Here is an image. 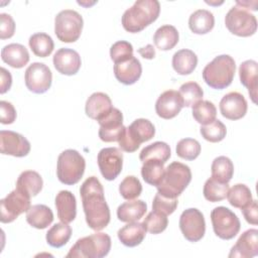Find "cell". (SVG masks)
Wrapping results in <instances>:
<instances>
[{
    "instance_id": "ac0fdd59",
    "label": "cell",
    "mask_w": 258,
    "mask_h": 258,
    "mask_svg": "<svg viewBox=\"0 0 258 258\" xmlns=\"http://www.w3.org/2000/svg\"><path fill=\"white\" fill-rule=\"evenodd\" d=\"M183 107L181 97L177 91L163 92L155 103V112L162 119H172L178 115Z\"/></svg>"
},
{
    "instance_id": "1f68e13d",
    "label": "cell",
    "mask_w": 258,
    "mask_h": 258,
    "mask_svg": "<svg viewBox=\"0 0 258 258\" xmlns=\"http://www.w3.org/2000/svg\"><path fill=\"white\" fill-rule=\"evenodd\" d=\"M179 34L177 29L169 24L160 26L153 35V42L160 50H170L178 42Z\"/></svg>"
},
{
    "instance_id": "7a4b0ae2",
    "label": "cell",
    "mask_w": 258,
    "mask_h": 258,
    "mask_svg": "<svg viewBox=\"0 0 258 258\" xmlns=\"http://www.w3.org/2000/svg\"><path fill=\"white\" fill-rule=\"evenodd\" d=\"M159 13L160 4L157 0H138L123 13L122 25L126 31L137 33L154 22Z\"/></svg>"
},
{
    "instance_id": "4dcf8cb0",
    "label": "cell",
    "mask_w": 258,
    "mask_h": 258,
    "mask_svg": "<svg viewBox=\"0 0 258 258\" xmlns=\"http://www.w3.org/2000/svg\"><path fill=\"white\" fill-rule=\"evenodd\" d=\"M27 223L36 229H45L53 221L52 211L45 205H33L26 212Z\"/></svg>"
},
{
    "instance_id": "60d3db41",
    "label": "cell",
    "mask_w": 258,
    "mask_h": 258,
    "mask_svg": "<svg viewBox=\"0 0 258 258\" xmlns=\"http://www.w3.org/2000/svg\"><path fill=\"white\" fill-rule=\"evenodd\" d=\"M183 107H192L196 103L201 101L204 96V91L196 82H187L180 86L178 91Z\"/></svg>"
},
{
    "instance_id": "d6a6232c",
    "label": "cell",
    "mask_w": 258,
    "mask_h": 258,
    "mask_svg": "<svg viewBox=\"0 0 258 258\" xmlns=\"http://www.w3.org/2000/svg\"><path fill=\"white\" fill-rule=\"evenodd\" d=\"M171 151L169 145L162 141H156L145 146L141 150L139 159L142 161V163L147 160H158L165 163L169 159Z\"/></svg>"
},
{
    "instance_id": "7c38bea8",
    "label": "cell",
    "mask_w": 258,
    "mask_h": 258,
    "mask_svg": "<svg viewBox=\"0 0 258 258\" xmlns=\"http://www.w3.org/2000/svg\"><path fill=\"white\" fill-rule=\"evenodd\" d=\"M179 229L187 241L195 243L202 240L206 232L203 213L196 208L184 210L179 218Z\"/></svg>"
},
{
    "instance_id": "c3c4849f",
    "label": "cell",
    "mask_w": 258,
    "mask_h": 258,
    "mask_svg": "<svg viewBox=\"0 0 258 258\" xmlns=\"http://www.w3.org/2000/svg\"><path fill=\"white\" fill-rule=\"evenodd\" d=\"M15 32V22L11 15L7 13L0 14V38L6 39L13 36Z\"/></svg>"
},
{
    "instance_id": "2e32d148",
    "label": "cell",
    "mask_w": 258,
    "mask_h": 258,
    "mask_svg": "<svg viewBox=\"0 0 258 258\" xmlns=\"http://www.w3.org/2000/svg\"><path fill=\"white\" fill-rule=\"evenodd\" d=\"M0 150L2 154L15 157L26 156L30 151L29 141L21 134L10 131H0Z\"/></svg>"
},
{
    "instance_id": "74e56055",
    "label": "cell",
    "mask_w": 258,
    "mask_h": 258,
    "mask_svg": "<svg viewBox=\"0 0 258 258\" xmlns=\"http://www.w3.org/2000/svg\"><path fill=\"white\" fill-rule=\"evenodd\" d=\"M229 184L221 182L212 176L208 178L204 184V197L207 201L212 203L221 202L227 198L229 191Z\"/></svg>"
},
{
    "instance_id": "ee69618b",
    "label": "cell",
    "mask_w": 258,
    "mask_h": 258,
    "mask_svg": "<svg viewBox=\"0 0 258 258\" xmlns=\"http://www.w3.org/2000/svg\"><path fill=\"white\" fill-rule=\"evenodd\" d=\"M142 224L147 232L155 235L163 232L167 228L168 219L166 215L152 211L145 217Z\"/></svg>"
},
{
    "instance_id": "ffe728a7",
    "label": "cell",
    "mask_w": 258,
    "mask_h": 258,
    "mask_svg": "<svg viewBox=\"0 0 258 258\" xmlns=\"http://www.w3.org/2000/svg\"><path fill=\"white\" fill-rule=\"evenodd\" d=\"M258 255V230L249 229L245 231L232 247L229 257L251 258Z\"/></svg>"
},
{
    "instance_id": "f5cc1de1",
    "label": "cell",
    "mask_w": 258,
    "mask_h": 258,
    "mask_svg": "<svg viewBox=\"0 0 258 258\" xmlns=\"http://www.w3.org/2000/svg\"><path fill=\"white\" fill-rule=\"evenodd\" d=\"M137 51L142 57L147 59H152L155 56V49L152 44H147L145 47H140Z\"/></svg>"
},
{
    "instance_id": "f35d334b",
    "label": "cell",
    "mask_w": 258,
    "mask_h": 258,
    "mask_svg": "<svg viewBox=\"0 0 258 258\" xmlns=\"http://www.w3.org/2000/svg\"><path fill=\"white\" fill-rule=\"evenodd\" d=\"M191 112L194 119L202 125L212 123L217 116L216 106L208 100H201L196 103L191 107Z\"/></svg>"
},
{
    "instance_id": "f546056e",
    "label": "cell",
    "mask_w": 258,
    "mask_h": 258,
    "mask_svg": "<svg viewBox=\"0 0 258 258\" xmlns=\"http://www.w3.org/2000/svg\"><path fill=\"white\" fill-rule=\"evenodd\" d=\"M198 64L197 54L187 48L177 50L172 56V68L181 76L191 74Z\"/></svg>"
},
{
    "instance_id": "816d5d0a",
    "label": "cell",
    "mask_w": 258,
    "mask_h": 258,
    "mask_svg": "<svg viewBox=\"0 0 258 258\" xmlns=\"http://www.w3.org/2000/svg\"><path fill=\"white\" fill-rule=\"evenodd\" d=\"M1 72V82H0V93L4 94L6 93L12 84V77L9 71H7L5 68L0 69Z\"/></svg>"
},
{
    "instance_id": "f907efd6",
    "label": "cell",
    "mask_w": 258,
    "mask_h": 258,
    "mask_svg": "<svg viewBox=\"0 0 258 258\" xmlns=\"http://www.w3.org/2000/svg\"><path fill=\"white\" fill-rule=\"evenodd\" d=\"M245 220L251 225H257L258 223V208L257 202L253 200L248 206L241 209Z\"/></svg>"
},
{
    "instance_id": "e0dca14e",
    "label": "cell",
    "mask_w": 258,
    "mask_h": 258,
    "mask_svg": "<svg viewBox=\"0 0 258 258\" xmlns=\"http://www.w3.org/2000/svg\"><path fill=\"white\" fill-rule=\"evenodd\" d=\"M248 109L245 97L238 92L226 94L220 102V111L223 117L229 120H239L243 118Z\"/></svg>"
},
{
    "instance_id": "5bb4252c",
    "label": "cell",
    "mask_w": 258,
    "mask_h": 258,
    "mask_svg": "<svg viewBox=\"0 0 258 258\" xmlns=\"http://www.w3.org/2000/svg\"><path fill=\"white\" fill-rule=\"evenodd\" d=\"M97 161L103 177L114 180L122 171L123 153L117 147H106L99 151Z\"/></svg>"
},
{
    "instance_id": "8992f818",
    "label": "cell",
    "mask_w": 258,
    "mask_h": 258,
    "mask_svg": "<svg viewBox=\"0 0 258 258\" xmlns=\"http://www.w3.org/2000/svg\"><path fill=\"white\" fill-rule=\"evenodd\" d=\"M85 168V158L79 151L67 149L58 155L56 175L61 183L67 185L78 183L84 175Z\"/></svg>"
},
{
    "instance_id": "30bf717a",
    "label": "cell",
    "mask_w": 258,
    "mask_h": 258,
    "mask_svg": "<svg viewBox=\"0 0 258 258\" xmlns=\"http://www.w3.org/2000/svg\"><path fill=\"white\" fill-rule=\"evenodd\" d=\"M214 233L223 240L233 239L240 231L241 223L237 215L226 207H217L211 212Z\"/></svg>"
},
{
    "instance_id": "83f0119b",
    "label": "cell",
    "mask_w": 258,
    "mask_h": 258,
    "mask_svg": "<svg viewBox=\"0 0 258 258\" xmlns=\"http://www.w3.org/2000/svg\"><path fill=\"white\" fill-rule=\"evenodd\" d=\"M42 185V177L34 170L22 171L16 181V188L25 192L29 197L37 196L41 191Z\"/></svg>"
},
{
    "instance_id": "b9f144b4",
    "label": "cell",
    "mask_w": 258,
    "mask_h": 258,
    "mask_svg": "<svg viewBox=\"0 0 258 258\" xmlns=\"http://www.w3.org/2000/svg\"><path fill=\"white\" fill-rule=\"evenodd\" d=\"M200 132L205 140L216 143L222 141L226 137L227 128L222 121L215 119L210 124L202 125L200 128Z\"/></svg>"
},
{
    "instance_id": "7dc6e473",
    "label": "cell",
    "mask_w": 258,
    "mask_h": 258,
    "mask_svg": "<svg viewBox=\"0 0 258 258\" xmlns=\"http://www.w3.org/2000/svg\"><path fill=\"white\" fill-rule=\"evenodd\" d=\"M177 203H178L177 199L166 198L160 195L159 192H157L154 196V199L152 202V210L168 216L175 211L177 207Z\"/></svg>"
},
{
    "instance_id": "681fc988",
    "label": "cell",
    "mask_w": 258,
    "mask_h": 258,
    "mask_svg": "<svg viewBox=\"0 0 258 258\" xmlns=\"http://www.w3.org/2000/svg\"><path fill=\"white\" fill-rule=\"evenodd\" d=\"M1 123L4 125L12 124L16 119V110L14 106L7 101H0Z\"/></svg>"
},
{
    "instance_id": "bcb514c9",
    "label": "cell",
    "mask_w": 258,
    "mask_h": 258,
    "mask_svg": "<svg viewBox=\"0 0 258 258\" xmlns=\"http://www.w3.org/2000/svg\"><path fill=\"white\" fill-rule=\"evenodd\" d=\"M110 56L114 63L125 61L133 57V46L125 40L116 41L110 48Z\"/></svg>"
},
{
    "instance_id": "ba28073f",
    "label": "cell",
    "mask_w": 258,
    "mask_h": 258,
    "mask_svg": "<svg viewBox=\"0 0 258 258\" xmlns=\"http://www.w3.org/2000/svg\"><path fill=\"white\" fill-rule=\"evenodd\" d=\"M83 25L84 20L79 12L64 9L54 18V33L62 42H75L81 36Z\"/></svg>"
},
{
    "instance_id": "f6af8a7d",
    "label": "cell",
    "mask_w": 258,
    "mask_h": 258,
    "mask_svg": "<svg viewBox=\"0 0 258 258\" xmlns=\"http://www.w3.org/2000/svg\"><path fill=\"white\" fill-rule=\"evenodd\" d=\"M142 185L140 180L134 175L126 176L119 184V192L125 200H134L141 195Z\"/></svg>"
},
{
    "instance_id": "ab89813d",
    "label": "cell",
    "mask_w": 258,
    "mask_h": 258,
    "mask_svg": "<svg viewBox=\"0 0 258 258\" xmlns=\"http://www.w3.org/2000/svg\"><path fill=\"white\" fill-rule=\"evenodd\" d=\"M227 198L229 204L238 209L245 208L253 201L250 188L244 183H237L229 188Z\"/></svg>"
},
{
    "instance_id": "9a60e30c",
    "label": "cell",
    "mask_w": 258,
    "mask_h": 258,
    "mask_svg": "<svg viewBox=\"0 0 258 258\" xmlns=\"http://www.w3.org/2000/svg\"><path fill=\"white\" fill-rule=\"evenodd\" d=\"M98 123L100 125L98 134L100 139L104 142L119 141L126 128L123 125L122 112L114 107L104 118L99 120Z\"/></svg>"
},
{
    "instance_id": "cb8c5ba5",
    "label": "cell",
    "mask_w": 258,
    "mask_h": 258,
    "mask_svg": "<svg viewBox=\"0 0 258 258\" xmlns=\"http://www.w3.org/2000/svg\"><path fill=\"white\" fill-rule=\"evenodd\" d=\"M258 63L253 59L243 61L239 67V77L241 84L248 89L250 98L254 104L257 103V79Z\"/></svg>"
},
{
    "instance_id": "d6986e66",
    "label": "cell",
    "mask_w": 258,
    "mask_h": 258,
    "mask_svg": "<svg viewBox=\"0 0 258 258\" xmlns=\"http://www.w3.org/2000/svg\"><path fill=\"white\" fill-rule=\"evenodd\" d=\"M52 61L55 70L61 75L66 76L76 75L82 64L79 52L67 47H61L56 50L53 55Z\"/></svg>"
},
{
    "instance_id": "4316f807",
    "label": "cell",
    "mask_w": 258,
    "mask_h": 258,
    "mask_svg": "<svg viewBox=\"0 0 258 258\" xmlns=\"http://www.w3.org/2000/svg\"><path fill=\"white\" fill-rule=\"evenodd\" d=\"M147 211V205L141 200H130L121 204L117 209V217L121 222L130 223L140 220Z\"/></svg>"
},
{
    "instance_id": "836d02e7",
    "label": "cell",
    "mask_w": 258,
    "mask_h": 258,
    "mask_svg": "<svg viewBox=\"0 0 258 258\" xmlns=\"http://www.w3.org/2000/svg\"><path fill=\"white\" fill-rule=\"evenodd\" d=\"M211 171L213 178L228 183L234 174V164L229 157L221 155L213 160Z\"/></svg>"
},
{
    "instance_id": "d590c367",
    "label": "cell",
    "mask_w": 258,
    "mask_h": 258,
    "mask_svg": "<svg viewBox=\"0 0 258 258\" xmlns=\"http://www.w3.org/2000/svg\"><path fill=\"white\" fill-rule=\"evenodd\" d=\"M28 43L32 52L39 57L48 56L54 48L52 38L50 37V35L44 32H37L32 34L29 37Z\"/></svg>"
},
{
    "instance_id": "8d00e7d4",
    "label": "cell",
    "mask_w": 258,
    "mask_h": 258,
    "mask_svg": "<svg viewBox=\"0 0 258 258\" xmlns=\"http://www.w3.org/2000/svg\"><path fill=\"white\" fill-rule=\"evenodd\" d=\"M164 163L158 160H147L141 167V175L144 181L150 185L157 186L164 175Z\"/></svg>"
},
{
    "instance_id": "44dd1931",
    "label": "cell",
    "mask_w": 258,
    "mask_h": 258,
    "mask_svg": "<svg viewBox=\"0 0 258 258\" xmlns=\"http://www.w3.org/2000/svg\"><path fill=\"white\" fill-rule=\"evenodd\" d=\"M112 101L110 97L102 92L93 93L87 100L85 111L88 117L93 120H101L112 110Z\"/></svg>"
},
{
    "instance_id": "277c9868",
    "label": "cell",
    "mask_w": 258,
    "mask_h": 258,
    "mask_svg": "<svg viewBox=\"0 0 258 258\" xmlns=\"http://www.w3.org/2000/svg\"><path fill=\"white\" fill-rule=\"evenodd\" d=\"M190 180V168L184 163L173 161L166 166L163 178L156 186L157 192L166 198L177 199L189 184Z\"/></svg>"
},
{
    "instance_id": "4fadbf2b",
    "label": "cell",
    "mask_w": 258,
    "mask_h": 258,
    "mask_svg": "<svg viewBox=\"0 0 258 258\" xmlns=\"http://www.w3.org/2000/svg\"><path fill=\"white\" fill-rule=\"evenodd\" d=\"M26 88L35 94L45 93L51 86L52 74L49 68L42 62H32L24 74Z\"/></svg>"
},
{
    "instance_id": "d4e9b609",
    "label": "cell",
    "mask_w": 258,
    "mask_h": 258,
    "mask_svg": "<svg viewBox=\"0 0 258 258\" xmlns=\"http://www.w3.org/2000/svg\"><path fill=\"white\" fill-rule=\"evenodd\" d=\"M1 58L8 66L14 69H21L29 61V53L24 45L10 43L2 48Z\"/></svg>"
},
{
    "instance_id": "f1b7e54d",
    "label": "cell",
    "mask_w": 258,
    "mask_h": 258,
    "mask_svg": "<svg viewBox=\"0 0 258 258\" xmlns=\"http://www.w3.org/2000/svg\"><path fill=\"white\" fill-rule=\"evenodd\" d=\"M214 14L207 9L196 10L188 18V27L196 34H206L214 28Z\"/></svg>"
},
{
    "instance_id": "5b68a950",
    "label": "cell",
    "mask_w": 258,
    "mask_h": 258,
    "mask_svg": "<svg viewBox=\"0 0 258 258\" xmlns=\"http://www.w3.org/2000/svg\"><path fill=\"white\" fill-rule=\"evenodd\" d=\"M111 249V238L105 233H95L79 239L70 249L67 258H102Z\"/></svg>"
},
{
    "instance_id": "8fae6325",
    "label": "cell",
    "mask_w": 258,
    "mask_h": 258,
    "mask_svg": "<svg viewBox=\"0 0 258 258\" xmlns=\"http://www.w3.org/2000/svg\"><path fill=\"white\" fill-rule=\"evenodd\" d=\"M30 198L25 192L15 188L0 201V221L1 223H11L24 212L29 210Z\"/></svg>"
},
{
    "instance_id": "e575fe53",
    "label": "cell",
    "mask_w": 258,
    "mask_h": 258,
    "mask_svg": "<svg viewBox=\"0 0 258 258\" xmlns=\"http://www.w3.org/2000/svg\"><path fill=\"white\" fill-rule=\"evenodd\" d=\"M72 236V228L63 222L54 224L46 233V242L53 248L64 246Z\"/></svg>"
},
{
    "instance_id": "7402d4cb",
    "label": "cell",
    "mask_w": 258,
    "mask_h": 258,
    "mask_svg": "<svg viewBox=\"0 0 258 258\" xmlns=\"http://www.w3.org/2000/svg\"><path fill=\"white\" fill-rule=\"evenodd\" d=\"M142 74V67L135 56L114 64L115 78L124 85L135 84Z\"/></svg>"
},
{
    "instance_id": "52a82bcc",
    "label": "cell",
    "mask_w": 258,
    "mask_h": 258,
    "mask_svg": "<svg viewBox=\"0 0 258 258\" xmlns=\"http://www.w3.org/2000/svg\"><path fill=\"white\" fill-rule=\"evenodd\" d=\"M155 135V127L148 119L139 118L134 120L119 139V147L125 152L136 151L140 144L150 140Z\"/></svg>"
},
{
    "instance_id": "484cf974",
    "label": "cell",
    "mask_w": 258,
    "mask_h": 258,
    "mask_svg": "<svg viewBox=\"0 0 258 258\" xmlns=\"http://www.w3.org/2000/svg\"><path fill=\"white\" fill-rule=\"evenodd\" d=\"M146 229L142 223L130 222L119 229L117 236L119 241L127 247H136L140 245L146 235Z\"/></svg>"
},
{
    "instance_id": "3957f363",
    "label": "cell",
    "mask_w": 258,
    "mask_h": 258,
    "mask_svg": "<svg viewBox=\"0 0 258 258\" xmlns=\"http://www.w3.org/2000/svg\"><path fill=\"white\" fill-rule=\"evenodd\" d=\"M235 72L236 63L234 58L229 54H221L204 68L203 79L211 88L223 90L232 84Z\"/></svg>"
},
{
    "instance_id": "7bdbcfd3",
    "label": "cell",
    "mask_w": 258,
    "mask_h": 258,
    "mask_svg": "<svg viewBox=\"0 0 258 258\" xmlns=\"http://www.w3.org/2000/svg\"><path fill=\"white\" fill-rule=\"evenodd\" d=\"M175 151L180 158L194 160L201 153V144L194 138H183L177 142Z\"/></svg>"
},
{
    "instance_id": "6da1fadb",
    "label": "cell",
    "mask_w": 258,
    "mask_h": 258,
    "mask_svg": "<svg viewBox=\"0 0 258 258\" xmlns=\"http://www.w3.org/2000/svg\"><path fill=\"white\" fill-rule=\"evenodd\" d=\"M83 209L88 226L101 231L110 223L111 215L104 196V188L96 176L88 177L80 187Z\"/></svg>"
},
{
    "instance_id": "603a6c76",
    "label": "cell",
    "mask_w": 258,
    "mask_h": 258,
    "mask_svg": "<svg viewBox=\"0 0 258 258\" xmlns=\"http://www.w3.org/2000/svg\"><path fill=\"white\" fill-rule=\"evenodd\" d=\"M55 208L57 218L63 223H71L77 216L76 197L70 190H60L55 197Z\"/></svg>"
},
{
    "instance_id": "9c48e42d",
    "label": "cell",
    "mask_w": 258,
    "mask_h": 258,
    "mask_svg": "<svg viewBox=\"0 0 258 258\" xmlns=\"http://www.w3.org/2000/svg\"><path fill=\"white\" fill-rule=\"evenodd\" d=\"M225 25L231 33L241 37H248L256 32L257 19L249 10L235 5L226 14Z\"/></svg>"
}]
</instances>
